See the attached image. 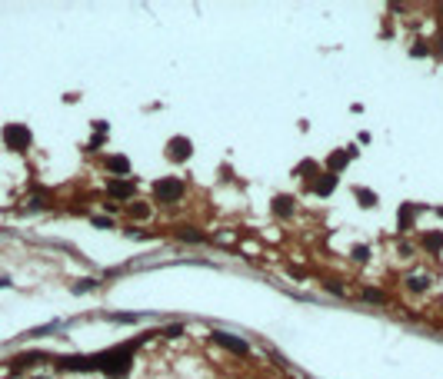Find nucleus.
Returning <instances> with one entry per match:
<instances>
[{
    "label": "nucleus",
    "instance_id": "nucleus-1",
    "mask_svg": "<svg viewBox=\"0 0 443 379\" xmlns=\"http://www.w3.org/2000/svg\"><path fill=\"white\" fill-rule=\"evenodd\" d=\"M130 363H133V346H117V349H110V353H103V356H97V369H100L103 376H110V379H120L130 373Z\"/></svg>",
    "mask_w": 443,
    "mask_h": 379
},
{
    "label": "nucleus",
    "instance_id": "nucleus-12",
    "mask_svg": "<svg viewBox=\"0 0 443 379\" xmlns=\"http://www.w3.org/2000/svg\"><path fill=\"white\" fill-rule=\"evenodd\" d=\"M177 240H184V243H203L207 236H203V230H197V226H180L177 230Z\"/></svg>",
    "mask_w": 443,
    "mask_h": 379
},
{
    "label": "nucleus",
    "instance_id": "nucleus-10",
    "mask_svg": "<svg viewBox=\"0 0 443 379\" xmlns=\"http://www.w3.org/2000/svg\"><path fill=\"white\" fill-rule=\"evenodd\" d=\"M413 213H417V203H403V206H400V216H397V226H400V233H406V230H410Z\"/></svg>",
    "mask_w": 443,
    "mask_h": 379
},
{
    "label": "nucleus",
    "instance_id": "nucleus-6",
    "mask_svg": "<svg viewBox=\"0 0 443 379\" xmlns=\"http://www.w3.org/2000/svg\"><path fill=\"white\" fill-rule=\"evenodd\" d=\"M310 193H316V196H330L336 190V177L333 173H320V177H310Z\"/></svg>",
    "mask_w": 443,
    "mask_h": 379
},
{
    "label": "nucleus",
    "instance_id": "nucleus-4",
    "mask_svg": "<svg viewBox=\"0 0 443 379\" xmlns=\"http://www.w3.org/2000/svg\"><path fill=\"white\" fill-rule=\"evenodd\" d=\"M167 157L177 160V163H187V160L193 157V143H190L187 137H173L170 143H167Z\"/></svg>",
    "mask_w": 443,
    "mask_h": 379
},
{
    "label": "nucleus",
    "instance_id": "nucleus-17",
    "mask_svg": "<svg viewBox=\"0 0 443 379\" xmlns=\"http://www.w3.org/2000/svg\"><path fill=\"white\" fill-rule=\"evenodd\" d=\"M350 256H353L357 263H367V259H370V247H353V250H350Z\"/></svg>",
    "mask_w": 443,
    "mask_h": 379
},
{
    "label": "nucleus",
    "instance_id": "nucleus-15",
    "mask_svg": "<svg viewBox=\"0 0 443 379\" xmlns=\"http://www.w3.org/2000/svg\"><path fill=\"white\" fill-rule=\"evenodd\" d=\"M427 286H430V276H423V273L420 276H406V290L410 293H423Z\"/></svg>",
    "mask_w": 443,
    "mask_h": 379
},
{
    "label": "nucleus",
    "instance_id": "nucleus-7",
    "mask_svg": "<svg viewBox=\"0 0 443 379\" xmlns=\"http://www.w3.org/2000/svg\"><path fill=\"white\" fill-rule=\"evenodd\" d=\"M214 339L220 343L223 349H230V353H237V356H247L250 353V346L240 339V336H230V333H214Z\"/></svg>",
    "mask_w": 443,
    "mask_h": 379
},
{
    "label": "nucleus",
    "instance_id": "nucleus-16",
    "mask_svg": "<svg viewBox=\"0 0 443 379\" xmlns=\"http://www.w3.org/2000/svg\"><path fill=\"white\" fill-rule=\"evenodd\" d=\"M353 196L360 200V206H377V193H374V190H363V186H357V190H353Z\"/></svg>",
    "mask_w": 443,
    "mask_h": 379
},
{
    "label": "nucleus",
    "instance_id": "nucleus-13",
    "mask_svg": "<svg viewBox=\"0 0 443 379\" xmlns=\"http://www.w3.org/2000/svg\"><path fill=\"white\" fill-rule=\"evenodd\" d=\"M273 213L277 216H293V196H273Z\"/></svg>",
    "mask_w": 443,
    "mask_h": 379
},
{
    "label": "nucleus",
    "instance_id": "nucleus-14",
    "mask_svg": "<svg viewBox=\"0 0 443 379\" xmlns=\"http://www.w3.org/2000/svg\"><path fill=\"white\" fill-rule=\"evenodd\" d=\"M127 216H130V220H147V216H150V203H130V206H127Z\"/></svg>",
    "mask_w": 443,
    "mask_h": 379
},
{
    "label": "nucleus",
    "instance_id": "nucleus-20",
    "mask_svg": "<svg viewBox=\"0 0 443 379\" xmlns=\"http://www.w3.org/2000/svg\"><path fill=\"white\" fill-rule=\"evenodd\" d=\"M97 286V279H80V283L74 286V293H87V290H94Z\"/></svg>",
    "mask_w": 443,
    "mask_h": 379
},
{
    "label": "nucleus",
    "instance_id": "nucleus-11",
    "mask_svg": "<svg viewBox=\"0 0 443 379\" xmlns=\"http://www.w3.org/2000/svg\"><path fill=\"white\" fill-rule=\"evenodd\" d=\"M107 170H110V173H117V180H120L123 173H130V160L120 157V153H117V157H107Z\"/></svg>",
    "mask_w": 443,
    "mask_h": 379
},
{
    "label": "nucleus",
    "instance_id": "nucleus-5",
    "mask_svg": "<svg viewBox=\"0 0 443 379\" xmlns=\"http://www.w3.org/2000/svg\"><path fill=\"white\" fill-rule=\"evenodd\" d=\"M353 157H357V150H353V146H343V150H333V153L327 157V173H333V177H336V173H340L343 166H347L350 160H353Z\"/></svg>",
    "mask_w": 443,
    "mask_h": 379
},
{
    "label": "nucleus",
    "instance_id": "nucleus-21",
    "mask_svg": "<svg viewBox=\"0 0 443 379\" xmlns=\"http://www.w3.org/2000/svg\"><path fill=\"white\" fill-rule=\"evenodd\" d=\"M437 50L443 53V33H440V40H437Z\"/></svg>",
    "mask_w": 443,
    "mask_h": 379
},
{
    "label": "nucleus",
    "instance_id": "nucleus-8",
    "mask_svg": "<svg viewBox=\"0 0 443 379\" xmlns=\"http://www.w3.org/2000/svg\"><path fill=\"white\" fill-rule=\"evenodd\" d=\"M107 193L110 196H114V200H130V196H133V180H110V183H107Z\"/></svg>",
    "mask_w": 443,
    "mask_h": 379
},
{
    "label": "nucleus",
    "instance_id": "nucleus-18",
    "mask_svg": "<svg viewBox=\"0 0 443 379\" xmlns=\"http://www.w3.org/2000/svg\"><path fill=\"white\" fill-rule=\"evenodd\" d=\"M410 53H413V57H427V53H430V47H427V40H417V44L410 47Z\"/></svg>",
    "mask_w": 443,
    "mask_h": 379
},
{
    "label": "nucleus",
    "instance_id": "nucleus-9",
    "mask_svg": "<svg viewBox=\"0 0 443 379\" xmlns=\"http://www.w3.org/2000/svg\"><path fill=\"white\" fill-rule=\"evenodd\" d=\"M420 247H423L427 253H440V250H443V230L423 233V236H420Z\"/></svg>",
    "mask_w": 443,
    "mask_h": 379
},
{
    "label": "nucleus",
    "instance_id": "nucleus-19",
    "mask_svg": "<svg viewBox=\"0 0 443 379\" xmlns=\"http://www.w3.org/2000/svg\"><path fill=\"white\" fill-rule=\"evenodd\" d=\"M363 299H370V303H386V296L380 290H363Z\"/></svg>",
    "mask_w": 443,
    "mask_h": 379
},
{
    "label": "nucleus",
    "instance_id": "nucleus-2",
    "mask_svg": "<svg viewBox=\"0 0 443 379\" xmlns=\"http://www.w3.org/2000/svg\"><path fill=\"white\" fill-rule=\"evenodd\" d=\"M180 196H184V183H180L177 177H164V180L153 183V200L157 203H167V206H170V203H177Z\"/></svg>",
    "mask_w": 443,
    "mask_h": 379
},
{
    "label": "nucleus",
    "instance_id": "nucleus-3",
    "mask_svg": "<svg viewBox=\"0 0 443 379\" xmlns=\"http://www.w3.org/2000/svg\"><path fill=\"white\" fill-rule=\"evenodd\" d=\"M30 130H27L24 123H7L4 126V143H7V150H17V153H24L27 146H30Z\"/></svg>",
    "mask_w": 443,
    "mask_h": 379
}]
</instances>
